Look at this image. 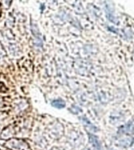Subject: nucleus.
<instances>
[{
  "mask_svg": "<svg viewBox=\"0 0 134 150\" xmlns=\"http://www.w3.org/2000/svg\"><path fill=\"white\" fill-rule=\"evenodd\" d=\"M31 30L33 36H34V40H35V45H37L38 47L42 46V35L40 33L38 26L35 23H31Z\"/></svg>",
  "mask_w": 134,
  "mask_h": 150,
  "instance_id": "obj_1",
  "label": "nucleus"
},
{
  "mask_svg": "<svg viewBox=\"0 0 134 150\" xmlns=\"http://www.w3.org/2000/svg\"><path fill=\"white\" fill-rule=\"evenodd\" d=\"M89 142L92 143V145H93V148L95 149V150H102L101 143L98 141V139L96 138V136L90 134L89 135Z\"/></svg>",
  "mask_w": 134,
  "mask_h": 150,
  "instance_id": "obj_3",
  "label": "nucleus"
},
{
  "mask_svg": "<svg viewBox=\"0 0 134 150\" xmlns=\"http://www.w3.org/2000/svg\"><path fill=\"white\" fill-rule=\"evenodd\" d=\"M9 148L14 150H25L28 149V145L21 140H11L7 143Z\"/></svg>",
  "mask_w": 134,
  "mask_h": 150,
  "instance_id": "obj_2",
  "label": "nucleus"
},
{
  "mask_svg": "<svg viewBox=\"0 0 134 150\" xmlns=\"http://www.w3.org/2000/svg\"><path fill=\"white\" fill-rule=\"evenodd\" d=\"M5 2H6V4L7 5V6H9L10 4H11L12 0H5Z\"/></svg>",
  "mask_w": 134,
  "mask_h": 150,
  "instance_id": "obj_5",
  "label": "nucleus"
},
{
  "mask_svg": "<svg viewBox=\"0 0 134 150\" xmlns=\"http://www.w3.org/2000/svg\"><path fill=\"white\" fill-rule=\"evenodd\" d=\"M52 106H53L55 108H57V109H62L65 106V102L63 100V99H61V98H57V99H54L51 102Z\"/></svg>",
  "mask_w": 134,
  "mask_h": 150,
  "instance_id": "obj_4",
  "label": "nucleus"
}]
</instances>
